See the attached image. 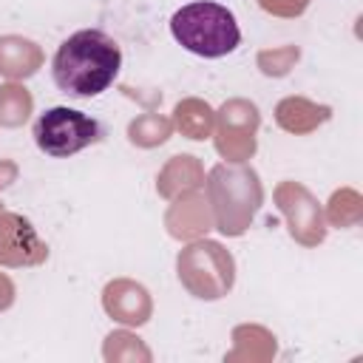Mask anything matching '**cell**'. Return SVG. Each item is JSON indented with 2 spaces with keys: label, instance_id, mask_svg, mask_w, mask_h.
Wrapping results in <instances>:
<instances>
[{
  "label": "cell",
  "instance_id": "cell-3",
  "mask_svg": "<svg viewBox=\"0 0 363 363\" xmlns=\"http://www.w3.org/2000/svg\"><path fill=\"white\" fill-rule=\"evenodd\" d=\"M102 128L94 116L77 111V108H48L34 122V142L37 147L51 159H68L79 153L82 147L94 145L99 139Z\"/></svg>",
  "mask_w": 363,
  "mask_h": 363
},
{
  "label": "cell",
  "instance_id": "cell-2",
  "mask_svg": "<svg viewBox=\"0 0 363 363\" xmlns=\"http://www.w3.org/2000/svg\"><path fill=\"white\" fill-rule=\"evenodd\" d=\"M170 34L184 51L204 60L227 57L241 43V28L235 23V14L213 0H196L182 6L170 17Z\"/></svg>",
  "mask_w": 363,
  "mask_h": 363
},
{
  "label": "cell",
  "instance_id": "cell-1",
  "mask_svg": "<svg viewBox=\"0 0 363 363\" xmlns=\"http://www.w3.org/2000/svg\"><path fill=\"white\" fill-rule=\"evenodd\" d=\"M122 68V51L102 28H79L54 54L51 74L68 96L91 99L108 91Z\"/></svg>",
  "mask_w": 363,
  "mask_h": 363
}]
</instances>
